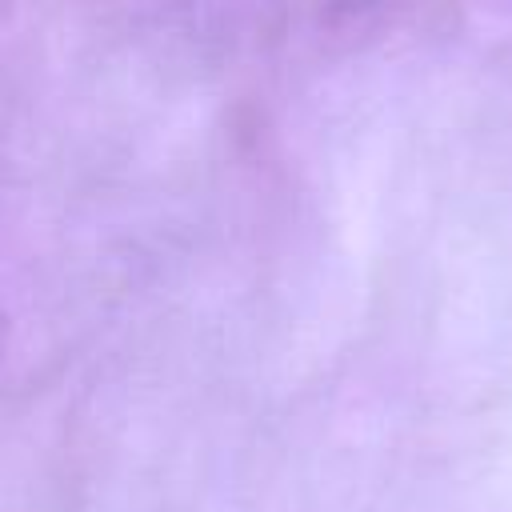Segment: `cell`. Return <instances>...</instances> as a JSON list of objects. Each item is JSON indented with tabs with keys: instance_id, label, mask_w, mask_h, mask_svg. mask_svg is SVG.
Segmentation results:
<instances>
[]
</instances>
